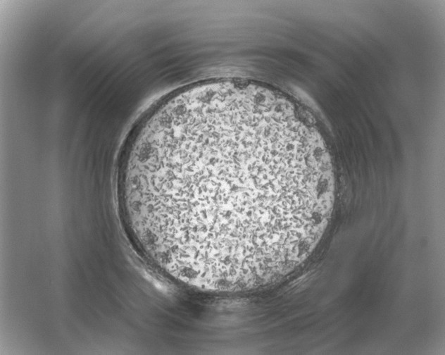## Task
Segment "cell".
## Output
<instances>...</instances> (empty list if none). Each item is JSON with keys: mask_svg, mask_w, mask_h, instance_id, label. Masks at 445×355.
<instances>
[{"mask_svg": "<svg viewBox=\"0 0 445 355\" xmlns=\"http://www.w3.org/2000/svg\"><path fill=\"white\" fill-rule=\"evenodd\" d=\"M327 157L275 104L212 94L157 111L120 184L136 235L168 273L241 291L280 278L319 240L334 196Z\"/></svg>", "mask_w": 445, "mask_h": 355, "instance_id": "cell-1", "label": "cell"}]
</instances>
